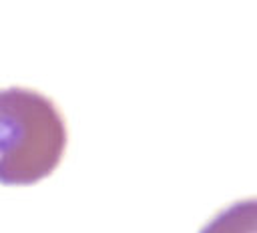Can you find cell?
I'll return each instance as SVG.
<instances>
[{"instance_id": "6da1fadb", "label": "cell", "mask_w": 257, "mask_h": 233, "mask_svg": "<svg viewBox=\"0 0 257 233\" xmlns=\"http://www.w3.org/2000/svg\"><path fill=\"white\" fill-rule=\"evenodd\" d=\"M66 149L58 106L38 90L0 88V183L32 185L48 177Z\"/></svg>"}, {"instance_id": "7a4b0ae2", "label": "cell", "mask_w": 257, "mask_h": 233, "mask_svg": "<svg viewBox=\"0 0 257 233\" xmlns=\"http://www.w3.org/2000/svg\"><path fill=\"white\" fill-rule=\"evenodd\" d=\"M199 233H257V197L223 207L199 229Z\"/></svg>"}]
</instances>
